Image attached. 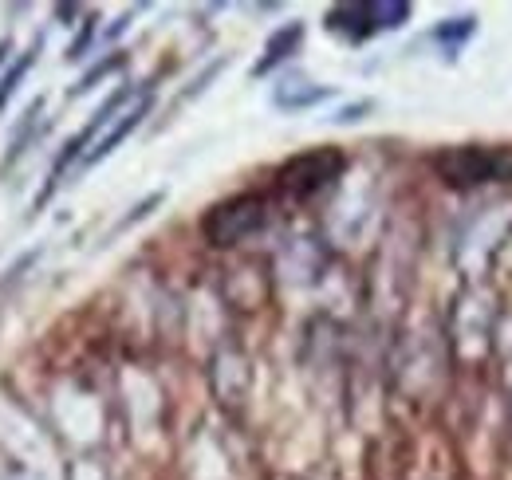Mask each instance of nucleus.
Wrapping results in <instances>:
<instances>
[{"mask_svg": "<svg viewBox=\"0 0 512 480\" xmlns=\"http://www.w3.org/2000/svg\"><path fill=\"white\" fill-rule=\"evenodd\" d=\"M339 174H343V154L339 150H312V154L292 158L280 170V189L292 193V197H312V193H320L323 185H331Z\"/></svg>", "mask_w": 512, "mask_h": 480, "instance_id": "20e7f679", "label": "nucleus"}, {"mask_svg": "<svg viewBox=\"0 0 512 480\" xmlns=\"http://www.w3.org/2000/svg\"><path fill=\"white\" fill-rule=\"evenodd\" d=\"M410 20V4L402 0H390V4H335L327 12V28L351 44H363L379 32H390V28H402Z\"/></svg>", "mask_w": 512, "mask_h": 480, "instance_id": "7ed1b4c3", "label": "nucleus"}, {"mask_svg": "<svg viewBox=\"0 0 512 480\" xmlns=\"http://www.w3.org/2000/svg\"><path fill=\"white\" fill-rule=\"evenodd\" d=\"M434 166L449 185L512 181V146H457L438 154Z\"/></svg>", "mask_w": 512, "mask_h": 480, "instance_id": "f257e3e1", "label": "nucleus"}, {"mask_svg": "<svg viewBox=\"0 0 512 480\" xmlns=\"http://www.w3.org/2000/svg\"><path fill=\"white\" fill-rule=\"evenodd\" d=\"M304 44V24L296 20V24H284V28H276L272 36H268V44H264V52H260V60L253 63V75H268V71H276L284 60H292L296 56V48Z\"/></svg>", "mask_w": 512, "mask_h": 480, "instance_id": "0eeeda50", "label": "nucleus"}, {"mask_svg": "<svg viewBox=\"0 0 512 480\" xmlns=\"http://www.w3.org/2000/svg\"><path fill=\"white\" fill-rule=\"evenodd\" d=\"M36 48H40V40L28 48V52H20L12 67H4V75H0V111L12 103V95L20 91V83H24V75H28V67L36 63Z\"/></svg>", "mask_w": 512, "mask_h": 480, "instance_id": "6e6552de", "label": "nucleus"}, {"mask_svg": "<svg viewBox=\"0 0 512 480\" xmlns=\"http://www.w3.org/2000/svg\"><path fill=\"white\" fill-rule=\"evenodd\" d=\"M335 91L323 87V83H312V79H300V75H288L272 87V103L280 111H308V107H320L323 99H331Z\"/></svg>", "mask_w": 512, "mask_h": 480, "instance_id": "423d86ee", "label": "nucleus"}, {"mask_svg": "<svg viewBox=\"0 0 512 480\" xmlns=\"http://www.w3.org/2000/svg\"><path fill=\"white\" fill-rule=\"evenodd\" d=\"M264 221H268V205H264V197L241 193V197H229V201L213 205V209L201 217V233H205L209 244L225 248V244H237V240L260 233Z\"/></svg>", "mask_w": 512, "mask_h": 480, "instance_id": "f03ea898", "label": "nucleus"}, {"mask_svg": "<svg viewBox=\"0 0 512 480\" xmlns=\"http://www.w3.org/2000/svg\"><path fill=\"white\" fill-rule=\"evenodd\" d=\"M12 52V40H0V63H4V56Z\"/></svg>", "mask_w": 512, "mask_h": 480, "instance_id": "9b49d317", "label": "nucleus"}, {"mask_svg": "<svg viewBox=\"0 0 512 480\" xmlns=\"http://www.w3.org/2000/svg\"><path fill=\"white\" fill-rule=\"evenodd\" d=\"M363 111H371V103H355V107H347L343 115H335V122H355V119H363Z\"/></svg>", "mask_w": 512, "mask_h": 480, "instance_id": "9d476101", "label": "nucleus"}, {"mask_svg": "<svg viewBox=\"0 0 512 480\" xmlns=\"http://www.w3.org/2000/svg\"><path fill=\"white\" fill-rule=\"evenodd\" d=\"M150 103H154V95H150V91H134V95H130V103H127V107H123V111H119V115L111 119V126H107V130H103V134L95 138V146H91V150L83 154V162H79V170H87V166H99L103 158H111V154L119 150V142L127 138V134H130V130H134V126H138V122L146 119V111H150Z\"/></svg>", "mask_w": 512, "mask_h": 480, "instance_id": "39448f33", "label": "nucleus"}, {"mask_svg": "<svg viewBox=\"0 0 512 480\" xmlns=\"http://www.w3.org/2000/svg\"><path fill=\"white\" fill-rule=\"evenodd\" d=\"M473 28H477L473 16H457V20H449V24H438V28H434V40L446 44V48H461V44L473 36Z\"/></svg>", "mask_w": 512, "mask_h": 480, "instance_id": "1a4fd4ad", "label": "nucleus"}]
</instances>
